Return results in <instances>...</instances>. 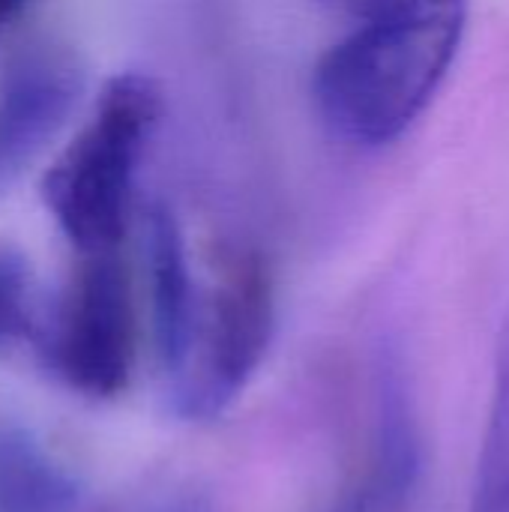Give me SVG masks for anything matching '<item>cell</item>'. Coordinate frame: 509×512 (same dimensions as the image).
I'll list each match as a JSON object with an SVG mask.
<instances>
[{"label": "cell", "mask_w": 509, "mask_h": 512, "mask_svg": "<svg viewBox=\"0 0 509 512\" xmlns=\"http://www.w3.org/2000/svg\"><path fill=\"white\" fill-rule=\"evenodd\" d=\"M471 512H509V306L498 336L495 381L477 456Z\"/></svg>", "instance_id": "8"}, {"label": "cell", "mask_w": 509, "mask_h": 512, "mask_svg": "<svg viewBox=\"0 0 509 512\" xmlns=\"http://www.w3.org/2000/svg\"><path fill=\"white\" fill-rule=\"evenodd\" d=\"M327 3L342 6V9H348V12H354V15H366V12H369V9H375L381 0H327Z\"/></svg>", "instance_id": "11"}, {"label": "cell", "mask_w": 509, "mask_h": 512, "mask_svg": "<svg viewBox=\"0 0 509 512\" xmlns=\"http://www.w3.org/2000/svg\"><path fill=\"white\" fill-rule=\"evenodd\" d=\"M78 477L21 423H0V512H78Z\"/></svg>", "instance_id": "7"}, {"label": "cell", "mask_w": 509, "mask_h": 512, "mask_svg": "<svg viewBox=\"0 0 509 512\" xmlns=\"http://www.w3.org/2000/svg\"><path fill=\"white\" fill-rule=\"evenodd\" d=\"M27 3H30V0H0V27H3L6 21H12Z\"/></svg>", "instance_id": "12"}, {"label": "cell", "mask_w": 509, "mask_h": 512, "mask_svg": "<svg viewBox=\"0 0 509 512\" xmlns=\"http://www.w3.org/2000/svg\"><path fill=\"white\" fill-rule=\"evenodd\" d=\"M162 111V87L150 75L111 78L90 120L45 171V207L81 255L120 249L135 174Z\"/></svg>", "instance_id": "2"}, {"label": "cell", "mask_w": 509, "mask_h": 512, "mask_svg": "<svg viewBox=\"0 0 509 512\" xmlns=\"http://www.w3.org/2000/svg\"><path fill=\"white\" fill-rule=\"evenodd\" d=\"M276 330L273 279L261 258L237 255L210 300L198 306L195 339L180 378L168 387L186 420H216L246 390Z\"/></svg>", "instance_id": "3"}, {"label": "cell", "mask_w": 509, "mask_h": 512, "mask_svg": "<svg viewBox=\"0 0 509 512\" xmlns=\"http://www.w3.org/2000/svg\"><path fill=\"white\" fill-rule=\"evenodd\" d=\"M84 93V69L66 48L18 54L0 78V192L54 141Z\"/></svg>", "instance_id": "5"}, {"label": "cell", "mask_w": 509, "mask_h": 512, "mask_svg": "<svg viewBox=\"0 0 509 512\" xmlns=\"http://www.w3.org/2000/svg\"><path fill=\"white\" fill-rule=\"evenodd\" d=\"M144 264L150 279L156 357L171 387L186 369L201 303L189 270L186 237L165 204H153L144 216Z\"/></svg>", "instance_id": "6"}, {"label": "cell", "mask_w": 509, "mask_h": 512, "mask_svg": "<svg viewBox=\"0 0 509 512\" xmlns=\"http://www.w3.org/2000/svg\"><path fill=\"white\" fill-rule=\"evenodd\" d=\"M138 512H210V504L195 489H174V492L156 498L153 504H147Z\"/></svg>", "instance_id": "10"}, {"label": "cell", "mask_w": 509, "mask_h": 512, "mask_svg": "<svg viewBox=\"0 0 509 512\" xmlns=\"http://www.w3.org/2000/svg\"><path fill=\"white\" fill-rule=\"evenodd\" d=\"M48 369L72 390L117 396L135 363V306L117 252L84 255L51 318L39 327Z\"/></svg>", "instance_id": "4"}, {"label": "cell", "mask_w": 509, "mask_h": 512, "mask_svg": "<svg viewBox=\"0 0 509 512\" xmlns=\"http://www.w3.org/2000/svg\"><path fill=\"white\" fill-rule=\"evenodd\" d=\"M33 297L30 270L12 249H0V351L33 333Z\"/></svg>", "instance_id": "9"}, {"label": "cell", "mask_w": 509, "mask_h": 512, "mask_svg": "<svg viewBox=\"0 0 509 512\" xmlns=\"http://www.w3.org/2000/svg\"><path fill=\"white\" fill-rule=\"evenodd\" d=\"M468 0H381L315 66L324 123L357 147L402 138L450 75Z\"/></svg>", "instance_id": "1"}]
</instances>
